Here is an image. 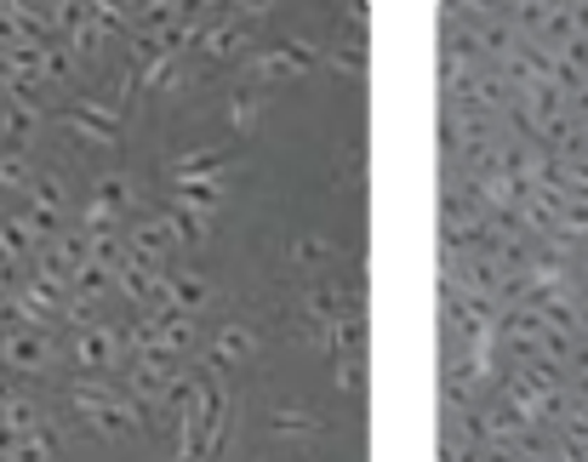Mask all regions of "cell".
<instances>
[{"label":"cell","mask_w":588,"mask_h":462,"mask_svg":"<svg viewBox=\"0 0 588 462\" xmlns=\"http://www.w3.org/2000/svg\"><path fill=\"white\" fill-rule=\"evenodd\" d=\"M23 178H29V172H23V160H12V154L0 160V183H7V189H18Z\"/></svg>","instance_id":"2"},{"label":"cell","mask_w":588,"mask_h":462,"mask_svg":"<svg viewBox=\"0 0 588 462\" xmlns=\"http://www.w3.org/2000/svg\"><path fill=\"white\" fill-rule=\"evenodd\" d=\"M46 359V348L35 343V337H7V366H18V372H35Z\"/></svg>","instance_id":"1"}]
</instances>
